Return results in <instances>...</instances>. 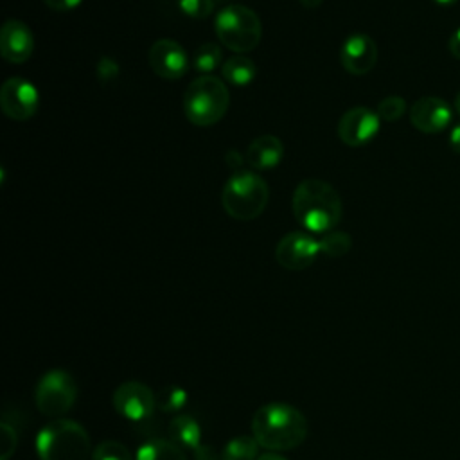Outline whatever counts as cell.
Masks as SVG:
<instances>
[{"mask_svg": "<svg viewBox=\"0 0 460 460\" xmlns=\"http://www.w3.org/2000/svg\"><path fill=\"white\" fill-rule=\"evenodd\" d=\"M307 420L302 411L288 402H268L252 419V437L270 451L295 449L305 440Z\"/></svg>", "mask_w": 460, "mask_h": 460, "instance_id": "1", "label": "cell"}, {"mask_svg": "<svg viewBox=\"0 0 460 460\" xmlns=\"http://www.w3.org/2000/svg\"><path fill=\"white\" fill-rule=\"evenodd\" d=\"M293 214L305 230L327 234L341 219V198L325 180L307 178L293 192Z\"/></svg>", "mask_w": 460, "mask_h": 460, "instance_id": "2", "label": "cell"}, {"mask_svg": "<svg viewBox=\"0 0 460 460\" xmlns=\"http://www.w3.org/2000/svg\"><path fill=\"white\" fill-rule=\"evenodd\" d=\"M92 446L86 429L70 419H54L36 437L40 460H88Z\"/></svg>", "mask_w": 460, "mask_h": 460, "instance_id": "3", "label": "cell"}, {"mask_svg": "<svg viewBox=\"0 0 460 460\" xmlns=\"http://www.w3.org/2000/svg\"><path fill=\"white\" fill-rule=\"evenodd\" d=\"M270 199L266 181L252 171H235L223 187L221 203L225 212L237 221L259 217Z\"/></svg>", "mask_w": 460, "mask_h": 460, "instance_id": "4", "label": "cell"}, {"mask_svg": "<svg viewBox=\"0 0 460 460\" xmlns=\"http://www.w3.org/2000/svg\"><path fill=\"white\" fill-rule=\"evenodd\" d=\"M230 104L226 84L214 75H201L189 83L183 95V113L194 126L219 122Z\"/></svg>", "mask_w": 460, "mask_h": 460, "instance_id": "5", "label": "cell"}, {"mask_svg": "<svg viewBox=\"0 0 460 460\" xmlns=\"http://www.w3.org/2000/svg\"><path fill=\"white\" fill-rule=\"evenodd\" d=\"M219 41L235 54L253 50L262 36L261 18L246 5H226L216 14L214 22Z\"/></svg>", "mask_w": 460, "mask_h": 460, "instance_id": "6", "label": "cell"}, {"mask_svg": "<svg viewBox=\"0 0 460 460\" xmlns=\"http://www.w3.org/2000/svg\"><path fill=\"white\" fill-rule=\"evenodd\" d=\"M75 395L77 385L74 377L61 368H54L43 374L34 390L38 410L52 419H61L74 406Z\"/></svg>", "mask_w": 460, "mask_h": 460, "instance_id": "7", "label": "cell"}, {"mask_svg": "<svg viewBox=\"0 0 460 460\" xmlns=\"http://www.w3.org/2000/svg\"><path fill=\"white\" fill-rule=\"evenodd\" d=\"M2 111L13 120H29L40 108L38 88L23 77H9L0 88Z\"/></svg>", "mask_w": 460, "mask_h": 460, "instance_id": "8", "label": "cell"}, {"mask_svg": "<svg viewBox=\"0 0 460 460\" xmlns=\"http://www.w3.org/2000/svg\"><path fill=\"white\" fill-rule=\"evenodd\" d=\"M113 408L124 419L138 422L156 408V394L144 383L126 381L113 392Z\"/></svg>", "mask_w": 460, "mask_h": 460, "instance_id": "9", "label": "cell"}, {"mask_svg": "<svg viewBox=\"0 0 460 460\" xmlns=\"http://www.w3.org/2000/svg\"><path fill=\"white\" fill-rule=\"evenodd\" d=\"M381 119L377 111L367 106L349 108L338 122V137L343 144L350 147H359L368 144L379 131Z\"/></svg>", "mask_w": 460, "mask_h": 460, "instance_id": "10", "label": "cell"}, {"mask_svg": "<svg viewBox=\"0 0 460 460\" xmlns=\"http://www.w3.org/2000/svg\"><path fill=\"white\" fill-rule=\"evenodd\" d=\"M320 253V244L305 232H289L280 237L275 248L277 262L286 270H305Z\"/></svg>", "mask_w": 460, "mask_h": 460, "instance_id": "11", "label": "cell"}, {"mask_svg": "<svg viewBox=\"0 0 460 460\" xmlns=\"http://www.w3.org/2000/svg\"><path fill=\"white\" fill-rule=\"evenodd\" d=\"M149 65L158 77L174 81L187 74L189 56L178 41L160 38L149 49Z\"/></svg>", "mask_w": 460, "mask_h": 460, "instance_id": "12", "label": "cell"}, {"mask_svg": "<svg viewBox=\"0 0 460 460\" xmlns=\"http://www.w3.org/2000/svg\"><path fill=\"white\" fill-rule=\"evenodd\" d=\"M453 119L451 106L435 95H424L417 99L410 108V122L420 133H440Z\"/></svg>", "mask_w": 460, "mask_h": 460, "instance_id": "13", "label": "cell"}, {"mask_svg": "<svg viewBox=\"0 0 460 460\" xmlns=\"http://www.w3.org/2000/svg\"><path fill=\"white\" fill-rule=\"evenodd\" d=\"M340 61L349 74L365 75L376 66L377 45L368 34L354 32L341 43Z\"/></svg>", "mask_w": 460, "mask_h": 460, "instance_id": "14", "label": "cell"}, {"mask_svg": "<svg viewBox=\"0 0 460 460\" xmlns=\"http://www.w3.org/2000/svg\"><path fill=\"white\" fill-rule=\"evenodd\" d=\"M34 36L20 20H5L0 31V54L9 63H23L32 56Z\"/></svg>", "mask_w": 460, "mask_h": 460, "instance_id": "15", "label": "cell"}, {"mask_svg": "<svg viewBox=\"0 0 460 460\" xmlns=\"http://www.w3.org/2000/svg\"><path fill=\"white\" fill-rule=\"evenodd\" d=\"M284 158V146L275 135H261L252 140L244 153V160L250 167L259 171L275 169Z\"/></svg>", "mask_w": 460, "mask_h": 460, "instance_id": "16", "label": "cell"}, {"mask_svg": "<svg viewBox=\"0 0 460 460\" xmlns=\"http://www.w3.org/2000/svg\"><path fill=\"white\" fill-rule=\"evenodd\" d=\"M169 435L180 447H190L194 451L201 446V428L190 415H176L169 422Z\"/></svg>", "mask_w": 460, "mask_h": 460, "instance_id": "17", "label": "cell"}, {"mask_svg": "<svg viewBox=\"0 0 460 460\" xmlns=\"http://www.w3.org/2000/svg\"><path fill=\"white\" fill-rule=\"evenodd\" d=\"M221 74L223 77L235 86H246L250 84L255 75H257V66L255 63L246 58L244 54H235L232 58H228L223 66H221Z\"/></svg>", "mask_w": 460, "mask_h": 460, "instance_id": "18", "label": "cell"}, {"mask_svg": "<svg viewBox=\"0 0 460 460\" xmlns=\"http://www.w3.org/2000/svg\"><path fill=\"white\" fill-rule=\"evenodd\" d=\"M137 460H187L183 449L172 440L155 438L140 446Z\"/></svg>", "mask_w": 460, "mask_h": 460, "instance_id": "19", "label": "cell"}, {"mask_svg": "<svg viewBox=\"0 0 460 460\" xmlns=\"http://www.w3.org/2000/svg\"><path fill=\"white\" fill-rule=\"evenodd\" d=\"M259 444L253 437L239 435L226 442L221 451V460H257Z\"/></svg>", "mask_w": 460, "mask_h": 460, "instance_id": "20", "label": "cell"}, {"mask_svg": "<svg viewBox=\"0 0 460 460\" xmlns=\"http://www.w3.org/2000/svg\"><path fill=\"white\" fill-rule=\"evenodd\" d=\"M318 244H320V253H323L327 257H341L350 252L352 239L347 232L331 230V232L323 234L322 239H318Z\"/></svg>", "mask_w": 460, "mask_h": 460, "instance_id": "21", "label": "cell"}, {"mask_svg": "<svg viewBox=\"0 0 460 460\" xmlns=\"http://www.w3.org/2000/svg\"><path fill=\"white\" fill-rule=\"evenodd\" d=\"M221 49L216 43H205L196 50L194 56V70L201 74H210L221 65Z\"/></svg>", "mask_w": 460, "mask_h": 460, "instance_id": "22", "label": "cell"}, {"mask_svg": "<svg viewBox=\"0 0 460 460\" xmlns=\"http://www.w3.org/2000/svg\"><path fill=\"white\" fill-rule=\"evenodd\" d=\"M187 392L180 386H165L156 394V406L162 411H176L187 402Z\"/></svg>", "mask_w": 460, "mask_h": 460, "instance_id": "23", "label": "cell"}, {"mask_svg": "<svg viewBox=\"0 0 460 460\" xmlns=\"http://www.w3.org/2000/svg\"><path fill=\"white\" fill-rule=\"evenodd\" d=\"M90 460H133L129 449L117 440H104L92 451Z\"/></svg>", "mask_w": 460, "mask_h": 460, "instance_id": "24", "label": "cell"}, {"mask_svg": "<svg viewBox=\"0 0 460 460\" xmlns=\"http://www.w3.org/2000/svg\"><path fill=\"white\" fill-rule=\"evenodd\" d=\"M377 115L385 122H395L399 120L406 111V101L399 95H388L379 101L377 104Z\"/></svg>", "mask_w": 460, "mask_h": 460, "instance_id": "25", "label": "cell"}, {"mask_svg": "<svg viewBox=\"0 0 460 460\" xmlns=\"http://www.w3.org/2000/svg\"><path fill=\"white\" fill-rule=\"evenodd\" d=\"M178 7L185 16L201 20L214 11V0H178Z\"/></svg>", "mask_w": 460, "mask_h": 460, "instance_id": "26", "label": "cell"}, {"mask_svg": "<svg viewBox=\"0 0 460 460\" xmlns=\"http://www.w3.org/2000/svg\"><path fill=\"white\" fill-rule=\"evenodd\" d=\"M14 449H16V433L7 422H2V460H7L14 453Z\"/></svg>", "mask_w": 460, "mask_h": 460, "instance_id": "27", "label": "cell"}, {"mask_svg": "<svg viewBox=\"0 0 460 460\" xmlns=\"http://www.w3.org/2000/svg\"><path fill=\"white\" fill-rule=\"evenodd\" d=\"M83 0H43V4L52 9V11H59V13H66L75 9Z\"/></svg>", "mask_w": 460, "mask_h": 460, "instance_id": "28", "label": "cell"}, {"mask_svg": "<svg viewBox=\"0 0 460 460\" xmlns=\"http://www.w3.org/2000/svg\"><path fill=\"white\" fill-rule=\"evenodd\" d=\"M115 74H117V63L108 59V58H102L99 61V77L102 81H106V79H113Z\"/></svg>", "mask_w": 460, "mask_h": 460, "instance_id": "29", "label": "cell"}, {"mask_svg": "<svg viewBox=\"0 0 460 460\" xmlns=\"http://www.w3.org/2000/svg\"><path fill=\"white\" fill-rule=\"evenodd\" d=\"M447 49L451 52L453 58L460 59V27L449 36V41H447Z\"/></svg>", "mask_w": 460, "mask_h": 460, "instance_id": "30", "label": "cell"}, {"mask_svg": "<svg viewBox=\"0 0 460 460\" xmlns=\"http://www.w3.org/2000/svg\"><path fill=\"white\" fill-rule=\"evenodd\" d=\"M447 142H449V147H451L455 153H458V155H460V122H458V124H455V126L451 128Z\"/></svg>", "mask_w": 460, "mask_h": 460, "instance_id": "31", "label": "cell"}, {"mask_svg": "<svg viewBox=\"0 0 460 460\" xmlns=\"http://www.w3.org/2000/svg\"><path fill=\"white\" fill-rule=\"evenodd\" d=\"M194 455H196L198 460H217V455L207 444H201L198 449H194Z\"/></svg>", "mask_w": 460, "mask_h": 460, "instance_id": "32", "label": "cell"}, {"mask_svg": "<svg viewBox=\"0 0 460 460\" xmlns=\"http://www.w3.org/2000/svg\"><path fill=\"white\" fill-rule=\"evenodd\" d=\"M257 460H286V458L280 456V455H277L275 451H271V453H264V455L257 456Z\"/></svg>", "mask_w": 460, "mask_h": 460, "instance_id": "33", "label": "cell"}, {"mask_svg": "<svg viewBox=\"0 0 460 460\" xmlns=\"http://www.w3.org/2000/svg\"><path fill=\"white\" fill-rule=\"evenodd\" d=\"M305 9H316L320 4H322V0H298Z\"/></svg>", "mask_w": 460, "mask_h": 460, "instance_id": "34", "label": "cell"}, {"mask_svg": "<svg viewBox=\"0 0 460 460\" xmlns=\"http://www.w3.org/2000/svg\"><path fill=\"white\" fill-rule=\"evenodd\" d=\"M438 5H444V7H447V5H453V4H456L458 0H435Z\"/></svg>", "mask_w": 460, "mask_h": 460, "instance_id": "35", "label": "cell"}, {"mask_svg": "<svg viewBox=\"0 0 460 460\" xmlns=\"http://www.w3.org/2000/svg\"><path fill=\"white\" fill-rule=\"evenodd\" d=\"M455 110H456V113L460 115V92L456 93V99H455Z\"/></svg>", "mask_w": 460, "mask_h": 460, "instance_id": "36", "label": "cell"}]
</instances>
